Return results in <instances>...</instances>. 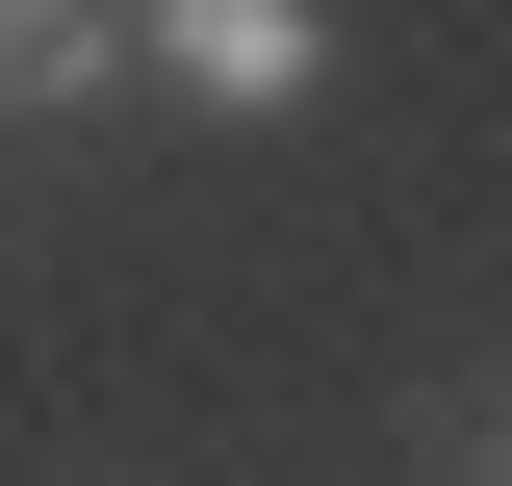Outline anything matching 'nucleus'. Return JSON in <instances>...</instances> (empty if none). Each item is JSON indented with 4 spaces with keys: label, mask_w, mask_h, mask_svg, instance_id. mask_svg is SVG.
I'll use <instances>...</instances> for the list:
<instances>
[{
    "label": "nucleus",
    "mask_w": 512,
    "mask_h": 486,
    "mask_svg": "<svg viewBox=\"0 0 512 486\" xmlns=\"http://www.w3.org/2000/svg\"><path fill=\"white\" fill-rule=\"evenodd\" d=\"M487 486H512V461H487Z\"/></svg>",
    "instance_id": "nucleus-3"
},
{
    "label": "nucleus",
    "mask_w": 512,
    "mask_h": 486,
    "mask_svg": "<svg viewBox=\"0 0 512 486\" xmlns=\"http://www.w3.org/2000/svg\"><path fill=\"white\" fill-rule=\"evenodd\" d=\"M128 103V0H0V128H103Z\"/></svg>",
    "instance_id": "nucleus-2"
},
{
    "label": "nucleus",
    "mask_w": 512,
    "mask_h": 486,
    "mask_svg": "<svg viewBox=\"0 0 512 486\" xmlns=\"http://www.w3.org/2000/svg\"><path fill=\"white\" fill-rule=\"evenodd\" d=\"M128 77H180V103L282 128V103L333 77V0H128Z\"/></svg>",
    "instance_id": "nucleus-1"
}]
</instances>
